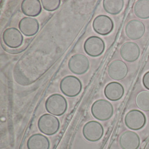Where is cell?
<instances>
[{
    "instance_id": "1",
    "label": "cell",
    "mask_w": 149,
    "mask_h": 149,
    "mask_svg": "<svg viewBox=\"0 0 149 149\" xmlns=\"http://www.w3.org/2000/svg\"><path fill=\"white\" fill-rule=\"evenodd\" d=\"M46 110L54 116H62L67 111L68 102L64 97L59 94L49 96L45 102Z\"/></svg>"
},
{
    "instance_id": "2",
    "label": "cell",
    "mask_w": 149,
    "mask_h": 149,
    "mask_svg": "<svg viewBox=\"0 0 149 149\" xmlns=\"http://www.w3.org/2000/svg\"><path fill=\"white\" fill-rule=\"evenodd\" d=\"M91 112L95 118L99 121L109 120L113 116L114 108L110 102L105 99H98L92 104Z\"/></svg>"
},
{
    "instance_id": "3",
    "label": "cell",
    "mask_w": 149,
    "mask_h": 149,
    "mask_svg": "<svg viewBox=\"0 0 149 149\" xmlns=\"http://www.w3.org/2000/svg\"><path fill=\"white\" fill-rule=\"evenodd\" d=\"M61 92L68 97H75L80 94L82 84L79 78L73 75H68L63 78L60 84Z\"/></svg>"
},
{
    "instance_id": "4",
    "label": "cell",
    "mask_w": 149,
    "mask_h": 149,
    "mask_svg": "<svg viewBox=\"0 0 149 149\" xmlns=\"http://www.w3.org/2000/svg\"><path fill=\"white\" fill-rule=\"evenodd\" d=\"M38 127L41 132L48 136L54 135L59 131L60 122L59 119L51 114H43L38 121Z\"/></svg>"
},
{
    "instance_id": "5",
    "label": "cell",
    "mask_w": 149,
    "mask_h": 149,
    "mask_svg": "<svg viewBox=\"0 0 149 149\" xmlns=\"http://www.w3.org/2000/svg\"><path fill=\"white\" fill-rule=\"evenodd\" d=\"M104 133V129L102 124L95 120L87 122L82 128L83 136L87 141L92 143L100 140Z\"/></svg>"
},
{
    "instance_id": "6",
    "label": "cell",
    "mask_w": 149,
    "mask_h": 149,
    "mask_svg": "<svg viewBox=\"0 0 149 149\" xmlns=\"http://www.w3.org/2000/svg\"><path fill=\"white\" fill-rule=\"evenodd\" d=\"M124 122L126 126L130 130H139L145 125L146 117L141 111L132 109L125 115Z\"/></svg>"
},
{
    "instance_id": "7",
    "label": "cell",
    "mask_w": 149,
    "mask_h": 149,
    "mask_svg": "<svg viewBox=\"0 0 149 149\" xmlns=\"http://www.w3.org/2000/svg\"><path fill=\"white\" fill-rule=\"evenodd\" d=\"M68 66L70 70L74 74H83L89 68V61L86 56L82 54H76L70 57Z\"/></svg>"
},
{
    "instance_id": "8",
    "label": "cell",
    "mask_w": 149,
    "mask_h": 149,
    "mask_svg": "<svg viewBox=\"0 0 149 149\" xmlns=\"http://www.w3.org/2000/svg\"><path fill=\"white\" fill-rule=\"evenodd\" d=\"M105 44L103 40L97 36H91L85 41L84 49L85 53L92 57H97L104 52Z\"/></svg>"
},
{
    "instance_id": "9",
    "label": "cell",
    "mask_w": 149,
    "mask_h": 149,
    "mask_svg": "<svg viewBox=\"0 0 149 149\" xmlns=\"http://www.w3.org/2000/svg\"><path fill=\"white\" fill-rule=\"evenodd\" d=\"M92 26L97 33L102 36H106L113 31L114 24L110 17L104 15H101L94 19Z\"/></svg>"
},
{
    "instance_id": "10",
    "label": "cell",
    "mask_w": 149,
    "mask_h": 149,
    "mask_svg": "<svg viewBox=\"0 0 149 149\" xmlns=\"http://www.w3.org/2000/svg\"><path fill=\"white\" fill-rule=\"evenodd\" d=\"M2 38L5 44L12 49L20 47L24 41V37L20 31L14 27L6 29L3 33Z\"/></svg>"
},
{
    "instance_id": "11",
    "label": "cell",
    "mask_w": 149,
    "mask_h": 149,
    "mask_svg": "<svg viewBox=\"0 0 149 149\" xmlns=\"http://www.w3.org/2000/svg\"><path fill=\"white\" fill-rule=\"evenodd\" d=\"M118 143L122 149H138L140 146V139L135 132L125 131L120 135Z\"/></svg>"
},
{
    "instance_id": "12",
    "label": "cell",
    "mask_w": 149,
    "mask_h": 149,
    "mask_svg": "<svg viewBox=\"0 0 149 149\" xmlns=\"http://www.w3.org/2000/svg\"><path fill=\"white\" fill-rule=\"evenodd\" d=\"M120 53L121 57L125 61L133 62L137 60L140 56V48L135 42H127L122 45Z\"/></svg>"
},
{
    "instance_id": "13",
    "label": "cell",
    "mask_w": 149,
    "mask_h": 149,
    "mask_svg": "<svg viewBox=\"0 0 149 149\" xmlns=\"http://www.w3.org/2000/svg\"><path fill=\"white\" fill-rule=\"evenodd\" d=\"M109 76L114 80L120 81L124 79L128 73L127 64L121 60H115L111 63L108 69Z\"/></svg>"
},
{
    "instance_id": "14",
    "label": "cell",
    "mask_w": 149,
    "mask_h": 149,
    "mask_svg": "<svg viewBox=\"0 0 149 149\" xmlns=\"http://www.w3.org/2000/svg\"><path fill=\"white\" fill-rule=\"evenodd\" d=\"M145 31L144 24L141 21L137 19L130 21L125 29L126 36L132 40H138L142 38Z\"/></svg>"
},
{
    "instance_id": "15",
    "label": "cell",
    "mask_w": 149,
    "mask_h": 149,
    "mask_svg": "<svg viewBox=\"0 0 149 149\" xmlns=\"http://www.w3.org/2000/svg\"><path fill=\"white\" fill-rule=\"evenodd\" d=\"M19 28L24 35L30 37L35 35L38 33L40 24L36 19L26 17L20 21Z\"/></svg>"
},
{
    "instance_id": "16",
    "label": "cell",
    "mask_w": 149,
    "mask_h": 149,
    "mask_svg": "<svg viewBox=\"0 0 149 149\" xmlns=\"http://www.w3.org/2000/svg\"><path fill=\"white\" fill-rule=\"evenodd\" d=\"M125 93L124 88L118 82H111L105 86L104 94L106 98L111 101H117L121 99Z\"/></svg>"
},
{
    "instance_id": "17",
    "label": "cell",
    "mask_w": 149,
    "mask_h": 149,
    "mask_svg": "<svg viewBox=\"0 0 149 149\" xmlns=\"http://www.w3.org/2000/svg\"><path fill=\"white\" fill-rule=\"evenodd\" d=\"M27 149H49L50 141L47 137L41 133L31 135L27 141Z\"/></svg>"
},
{
    "instance_id": "18",
    "label": "cell",
    "mask_w": 149,
    "mask_h": 149,
    "mask_svg": "<svg viewBox=\"0 0 149 149\" xmlns=\"http://www.w3.org/2000/svg\"><path fill=\"white\" fill-rule=\"evenodd\" d=\"M22 11L25 15L36 17L42 12V5L39 0H24L21 4Z\"/></svg>"
},
{
    "instance_id": "19",
    "label": "cell",
    "mask_w": 149,
    "mask_h": 149,
    "mask_svg": "<svg viewBox=\"0 0 149 149\" xmlns=\"http://www.w3.org/2000/svg\"><path fill=\"white\" fill-rule=\"evenodd\" d=\"M124 4L123 0H104L103 1V7L106 13L116 15L122 12Z\"/></svg>"
},
{
    "instance_id": "20",
    "label": "cell",
    "mask_w": 149,
    "mask_h": 149,
    "mask_svg": "<svg viewBox=\"0 0 149 149\" xmlns=\"http://www.w3.org/2000/svg\"><path fill=\"white\" fill-rule=\"evenodd\" d=\"M135 15L139 19H149V0H139L135 3L133 8Z\"/></svg>"
},
{
    "instance_id": "21",
    "label": "cell",
    "mask_w": 149,
    "mask_h": 149,
    "mask_svg": "<svg viewBox=\"0 0 149 149\" xmlns=\"http://www.w3.org/2000/svg\"><path fill=\"white\" fill-rule=\"evenodd\" d=\"M136 104L139 109L144 111H149V91L143 90L137 95Z\"/></svg>"
},
{
    "instance_id": "22",
    "label": "cell",
    "mask_w": 149,
    "mask_h": 149,
    "mask_svg": "<svg viewBox=\"0 0 149 149\" xmlns=\"http://www.w3.org/2000/svg\"><path fill=\"white\" fill-rule=\"evenodd\" d=\"M41 1L43 8L49 12L57 10L61 4L60 0H42Z\"/></svg>"
},
{
    "instance_id": "23",
    "label": "cell",
    "mask_w": 149,
    "mask_h": 149,
    "mask_svg": "<svg viewBox=\"0 0 149 149\" xmlns=\"http://www.w3.org/2000/svg\"><path fill=\"white\" fill-rule=\"evenodd\" d=\"M142 82L145 88L149 90V71H147L144 75Z\"/></svg>"
}]
</instances>
